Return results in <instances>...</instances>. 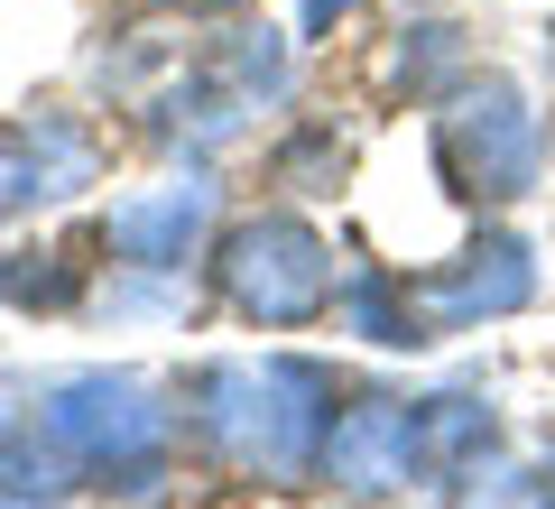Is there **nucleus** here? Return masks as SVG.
I'll use <instances>...</instances> for the list:
<instances>
[{"label":"nucleus","mask_w":555,"mask_h":509,"mask_svg":"<svg viewBox=\"0 0 555 509\" xmlns=\"http://www.w3.org/2000/svg\"><path fill=\"white\" fill-rule=\"evenodd\" d=\"M177 417L222 472L241 482H315V445L334 417V380L297 353L269 361H195L177 390Z\"/></svg>","instance_id":"f257e3e1"},{"label":"nucleus","mask_w":555,"mask_h":509,"mask_svg":"<svg viewBox=\"0 0 555 509\" xmlns=\"http://www.w3.org/2000/svg\"><path fill=\"white\" fill-rule=\"evenodd\" d=\"M38 427L56 435V454L75 463L83 491L139 500V491H158L177 472L185 417L167 408L158 380H139V371H65L38 390Z\"/></svg>","instance_id":"f03ea898"},{"label":"nucleus","mask_w":555,"mask_h":509,"mask_svg":"<svg viewBox=\"0 0 555 509\" xmlns=\"http://www.w3.org/2000/svg\"><path fill=\"white\" fill-rule=\"evenodd\" d=\"M204 278L214 296L241 315V325H269V333H297V325H324L343 296V269H334V241L315 232L306 214H241L214 232L204 251Z\"/></svg>","instance_id":"7ed1b4c3"},{"label":"nucleus","mask_w":555,"mask_h":509,"mask_svg":"<svg viewBox=\"0 0 555 509\" xmlns=\"http://www.w3.org/2000/svg\"><path fill=\"white\" fill-rule=\"evenodd\" d=\"M436 177L463 204H518L546 177V120L509 75H473L463 65L436 93Z\"/></svg>","instance_id":"20e7f679"},{"label":"nucleus","mask_w":555,"mask_h":509,"mask_svg":"<svg viewBox=\"0 0 555 509\" xmlns=\"http://www.w3.org/2000/svg\"><path fill=\"white\" fill-rule=\"evenodd\" d=\"M315 482L343 491V500H408L426 491V445H416V398L361 390L324 417L315 445Z\"/></svg>","instance_id":"39448f33"},{"label":"nucleus","mask_w":555,"mask_h":509,"mask_svg":"<svg viewBox=\"0 0 555 509\" xmlns=\"http://www.w3.org/2000/svg\"><path fill=\"white\" fill-rule=\"evenodd\" d=\"M528 296H537V251L518 232H481V241H463L454 259H436V269L408 278V306H416V333H426V343L500 325V315H518Z\"/></svg>","instance_id":"423d86ee"},{"label":"nucleus","mask_w":555,"mask_h":509,"mask_svg":"<svg viewBox=\"0 0 555 509\" xmlns=\"http://www.w3.org/2000/svg\"><path fill=\"white\" fill-rule=\"evenodd\" d=\"M214 251V186L185 167L177 186H149V195H120L102 214V259L130 278H177L185 259Z\"/></svg>","instance_id":"0eeeda50"},{"label":"nucleus","mask_w":555,"mask_h":509,"mask_svg":"<svg viewBox=\"0 0 555 509\" xmlns=\"http://www.w3.org/2000/svg\"><path fill=\"white\" fill-rule=\"evenodd\" d=\"M75 186H93V139H83L65 112L0 120V222L38 214V204H65Z\"/></svg>","instance_id":"6e6552de"},{"label":"nucleus","mask_w":555,"mask_h":509,"mask_svg":"<svg viewBox=\"0 0 555 509\" xmlns=\"http://www.w3.org/2000/svg\"><path fill=\"white\" fill-rule=\"evenodd\" d=\"M416 445H426V491H473L500 454V408L481 390H436L416 398Z\"/></svg>","instance_id":"1a4fd4ad"},{"label":"nucleus","mask_w":555,"mask_h":509,"mask_svg":"<svg viewBox=\"0 0 555 509\" xmlns=\"http://www.w3.org/2000/svg\"><path fill=\"white\" fill-rule=\"evenodd\" d=\"M204 75H214L222 93L259 120V112H278V102H287L297 56H287V38H278V28H222V38L204 47Z\"/></svg>","instance_id":"9d476101"},{"label":"nucleus","mask_w":555,"mask_h":509,"mask_svg":"<svg viewBox=\"0 0 555 509\" xmlns=\"http://www.w3.org/2000/svg\"><path fill=\"white\" fill-rule=\"evenodd\" d=\"M0 491H10V500H28V509H56L65 491H83V482H75V463L56 454V435L38 427V408L0 427Z\"/></svg>","instance_id":"9b49d317"},{"label":"nucleus","mask_w":555,"mask_h":509,"mask_svg":"<svg viewBox=\"0 0 555 509\" xmlns=\"http://www.w3.org/2000/svg\"><path fill=\"white\" fill-rule=\"evenodd\" d=\"M334 315L361 333V343H379V353H416V343H426L398 269H352V278H343V296H334Z\"/></svg>","instance_id":"f8f14e48"},{"label":"nucleus","mask_w":555,"mask_h":509,"mask_svg":"<svg viewBox=\"0 0 555 509\" xmlns=\"http://www.w3.org/2000/svg\"><path fill=\"white\" fill-rule=\"evenodd\" d=\"M343 167H352V149H343L324 120H315V130H297L287 149H278V186H297V195H334Z\"/></svg>","instance_id":"ddd939ff"},{"label":"nucleus","mask_w":555,"mask_h":509,"mask_svg":"<svg viewBox=\"0 0 555 509\" xmlns=\"http://www.w3.org/2000/svg\"><path fill=\"white\" fill-rule=\"evenodd\" d=\"M75 296V278H65V259H38V251H0V306H65Z\"/></svg>","instance_id":"4468645a"},{"label":"nucleus","mask_w":555,"mask_h":509,"mask_svg":"<svg viewBox=\"0 0 555 509\" xmlns=\"http://www.w3.org/2000/svg\"><path fill=\"white\" fill-rule=\"evenodd\" d=\"M352 10H361V0H297V20H306V38H324V28H334V20H352Z\"/></svg>","instance_id":"2eb2a0df"},{"label":"nucleus","mask_w":555,"mask_h":509,"mask_svg":"<svg viewBox=\"0 0 555 509\" xmlns=\"http://www.w3.org/2000/svg\"><path fill=\"white\" fill-rule=\"evenodd\" d=\"M28 408H38V398H28V380L0 361V427H10V417H28Z\"/></svg>","instance_id":"dca6fc26"},{"label":"nucleus","mask_w":555,"mask_h":509,"mask_svg":"<svg viewBox=\"0 0 555 509\" xmlns=\"http://www.w3.org/2000/svg\"><path fill=\"white\" fill-rule=\"evenodd\" d=\"M167 10H185V20H214V10H241V0H167Z\"/></svg>","instance_id":"f3484780"},{"label":"nucleus","mask_w":555,"mask_h":509,"mask_svg":"<svg viewBox=\"0 0 555 509\" xmlns=\"http://www.w3.org/2000/svg\"><path fill=\"white\" fill-rule=\"evenodd\" d=\"M0 509H28V500H10V491H0Z\"/></svg>","instance_id":"a211bd4d"},{"label":"nucleus","mask_w":555,"mask_h":509,"mask_svg":"<svg viewBox=\"0 0 555 509\" xmlns=\"http://www.w3.org/2000/svg\"><path fill=\"white\" fill-rule=\"evenodd\" d=\"M546 56H555V28H546Z\"/></svg>","instance_id":"6ab92c4d"},{"label":"nucleus","mask_w":555,"mask_h":509,"mask_svg":"<svg viewBox=\"0 0 555 509\" xmlns=\"http://www.w3.org/2000/svg\"><path fill=\"white\" fill-rule=\"evenodd\" d=\"M537 509H555V500H537Z\"/></svg>","instance_id":"aec40b11"}]
</instances>
